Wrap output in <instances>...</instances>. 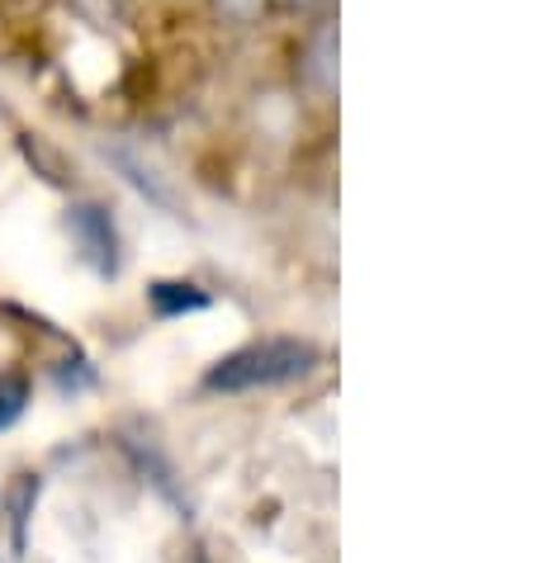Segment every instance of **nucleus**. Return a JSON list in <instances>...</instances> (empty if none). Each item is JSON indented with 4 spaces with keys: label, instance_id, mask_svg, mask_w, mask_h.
Segmentation results:
<instances>
[{
    "label": "nucleus",
    "instance_id": "nucleus-3",
    "mask_svg": "<svg viewBox=\"0 0 535 563\" xmlns=\"http://www.w3.org/2000/svg\"><path fill=\"white\" fill-rule=\"evenodd\" d=\"M148 299H152V308H156V318H181V312L209 308V294H199L195 285H171V279L152 285V289H148Z\"/></svg>",
    "mask_w": 535,
    "mask_h": 563
},
{
    "label": "nucleus",
    "instance_id": "nucleus-2",
    "mask_svg": "<svg viewBox=\"0 0 535 563\" xmlns=\"http://www.w3.org/2000/svg\"><path fill=\"white\" fill-rule=\"evenodd\" d=\"M67 228L76 246H81V256L90 261V271L96 275H119V232H114V218H109L100 205H76L67 213Z\"/></svg>",
    "mask_w": 535,
    "mask_h": 563
},
{
    "label": "nucleus",
    "instance_id": "nucleus-6",
    "mask_svg": "<svg viewBox=\"0 0 535 563\" xmlns=\"http://www.w3.org/2000/svg\"><path fill=\"white\" fill-rule=\"evenodd\" d=\"M256 0H223V10H232V14H247Z\"/></svg>",
    "mask_w": 535,
    "mask_h": 563
},
{
    "label": "nucleus",
    "instance_id": "nucleus-5",
    "mask_svg": "<svg viewBox=\"0 0 535 563\" xmlns=\"http://www.w3.org/2000/svg\"><path fill=\"white\" fill-rule=\"evenodd\" d=\"M24 402H29V384L20 374H0V431H10L24 417Z\"/></svg>",
    "mask_w": 535,
    "mask_h": 563
},
{
    "label": "nucleus",
    "instance_id": "nucleus-4",
    "mask_svg": "<svg viewBox=\"0 0 535 563\" xmlns=\"http://www.w3.org/2000/svg\"><path fill=\"white\" fill-rule=\"evenodd\" d=\"M332 62H337V29L323 24L318 34H313V43H308V71L318 76L323 86H332Z\"/></svg>",
    "mask_w": 535,
    "mask_h": 563
},
{
    "label": "nucleus",
    "instance_id": "nucleus-1",
    "mask_svg": "<svg viewBox=\"0 0 535 563\" xmlns=\"http://www.w3.org/2000/svg\"><path fill=\"white\" fill-rule=\"evenodd\" d=\"M318 365V346L298 336H275V341H256V346L232 351L228 360L204 374V388L209 394H251V388H275L290 379H304V374Z\"/></svg>",
    "mask_w": 535,
    "mask_h": 563
}]
</instances>
